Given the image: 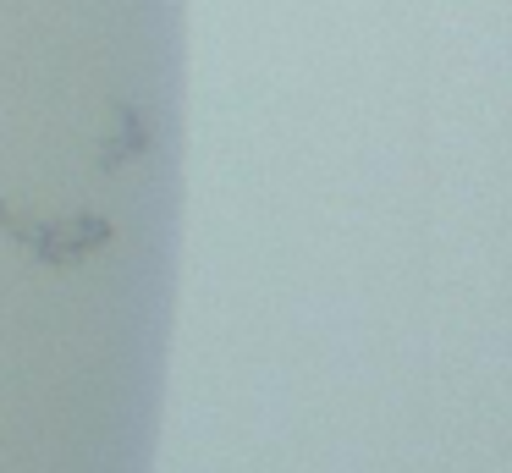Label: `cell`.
<instances>
[{"instance_id": "obj_1", "label": "cell", "mask_w": 512, "mask_h": 473, "mask_svg": "<svg viewBox=\"0 0 512 473\" xmlns=\"http://www.w3.org/2000/svg\"><path fill=\"white\" fill-rule=\"evenodd\" d=\"M111 242H116V220L94 215V209H83V215H56V220H28V231H23V248L34 253V259L56 264V270L89 259V253H105Z\"/></svg>"}, {"instance_id": "obj_2", "label": "cell", "mask_w": 512, "mask_h": 473, "mask_svg": "<svg viewBox=\"0 0 512 473\" xmlns=\"http://www.w3.org/2000/svg\"><path fill=\"white\" fill-rule=\"evenodd\" d=\"M155 149V127L133 99H111V127L100 132V171H127V165L149 160Z\"/></svg>"}]
</instances>
